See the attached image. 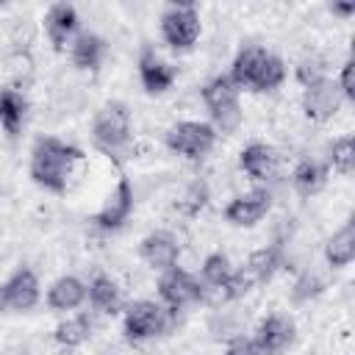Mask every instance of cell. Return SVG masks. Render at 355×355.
Listing matches in <instances>:
<instances>
[{"mask_svg":"<svg viewBox=\"0 0 355 355\" xmlns=\"http://www.w3.org/2000/svg\"><path fill=\"white\" fill-rule=\"evenodd\" d=\"M8 311V302H6V291H3V283H0V313Z\"/></svg>","mask_w":355,"mask_h":355,"instance_id":"cell-35","label":"cell"},{"mask_svg":"<svg viewBox=\"0 0 355 355\" xmlns=\"http://www.w3.org/2000/svg\"><path fill=\"white\" fill-rule=\"evenodd\" d=\"M130 136H133V128H130V111L125 103L111 100L97 108V114L92 119V141L103 153H108V155L122 153L130 144Z\"/></svg>","mask_w":355,"mask_h":355,"instance_id":"cell-3","label":"cell"},{"mask_svg":"<svg viewBox=\"0 0 355 355\" xmlns=\"http://www.w3.org/2000/svg\"><path fill=\"white\" fill-rule=\"evenodd\" d=\"M336 89L344 100H355V61H344L341 69H338V78H336Z\"/></svg>","mask_w":355,"mask_h":355,"instance_id":"cell-30","label":"cell"},{"mask_svg":"<svg viewBox=\"0 0 355 355\" xmlns=\"http://www.w3.org/2000/svg\"><path fill=\"white\" fill-rule=\"evenodd\" d=\"M216 144V130L211 122H197V119H183L166 130V147L189 161L205 158Z\"/></svg>","mask_w":355,"mask_h":355,"instance_id":"cell-5","label":"cell"},{"mask_svg":"<svg viewBox=\"0 0 355 355\" xmlns=\"http://www.w3.org/2000/svg\"><path fill=\"white\" fill-rule=\"evenodd\" d=\"M283 266V244L280 241H272L255 252H250L247 258V266L241 269L247 275V280L255 286V283H266L275 277V272Z\"/></svg>","mask_w":355,"mask_h":355,"instance_id":"cell-17","label":"cell"},{"mask_svg":"<svg viewBox=\"0 0 355 355\" xmlns=\"http://www.w3.org/2000/svg\"><path fill=\"white\" fill-rule=\"evenodd\" d=\"M158 297L169 311H180L191 302H205V286L191 272L172 266L169 272H161L158 277Z\"/></svg>","mask_w":355,"mask_h":355,"instance_id":"cell-7","label":"cell"},{"mask_svg":"<svg viewBox=\"0 0 355 355\" xmlns=\"http://www.w3.org/2000/svg\"><path fill=\"white\" fill-rule=\"evenodd\" d=\"M269 55L272 53L266 47H261V44L241 47L239 55L233 58V67H230V75H227L233 80V86L236 89H255V83H258V78H261Z\"/></svg>","mask_w":355,"mask_h":355,"instance_id":"cell-15","label":"cell"},{"mask_svg":"<svg viewBox=\"0 0 355 355\" xmlns=\"http://www.w3.org/2000/svg\"><path fill=\"white\" fill-rule=\"evenodd\" d=\"M69 55H72V64L78 69H97L105 58V39L97 36V33H78L69 44Z\"/></svg>","mask_w":355,"mask_h":355,"instance_id":"cell-23","label":"cell"},{"mask_svg":"<svg viewBox=\"0 0 355 355\" xmlns=\"http://www.w3.org/2000/svg\"><path fill=\"white\" fill-rule=\"evenodd\" d=\"M169 308H161L155 300H136L125 311V336L128 341H147L161 336L169 327Z\"/></svg>","mask_w":355,"mask_h":355,"instance_id":"cell-6","label":"cell"},{"mask_svg":"<svg viewBox=\"0 0 355 355\" xmlns=\"http://www.w3.org/2000/svg\"><path fill=\"white\" fill-rule=\"evenodd\" d=\"M161 36L175 50H191L200 39V11L191 3H172L161 14Z\"/></svg>","mask_w":355,"mask_h":355,"instance_id":"cell-4","label":"cell"},{"mask_svg":"<svg viewBox=\"0 0 355 355\" xmlns=\"http://www.w3.org/2000/svg\"><path fill=\"white\" fill-rule=\"evenodd\" d=\"M139 255H141V261H144L150 269H155V272H169L172 266H178L180 244H178V239H175L169 230H155V233H150V236L141 239Z\"/></svg>","mask_w":355,"mask_h":355,"instance_id":"cell-12","label":"cell"},{"mask_svg":"<svg viewBox=\"0 0 355 355\" xmlns=\"http://www.w3.org/2000/svg\"><path fill=\"white\" fill-rule=\"evenodd\" d=\"M322 288H324V283H322L316 275H302V277L294 283V291H291V294H294L297 302H305V300L316 297Z\"/></svg>","mask_w":355,"mask_h":355,"instance_id":"cell-31","label":"cell"},{"mask_svg":"<svg viewBox=\"0 0 355 355\" xmlns=\"http://www.w3.org/2000/svg\"><path fill=\"white\" fill-rule=\"evenodd\" d=\"M3 291H6V302H8V311H31L36 308L39 297H42V286H39V277L31 266H19L11 272V277L3 283Z\"/></svg>","mask_w":355,"mask_h":355,"instance_id":"cell-13","label":"cell"},{"mask_svg":"<svg viewBox=\"0 0 355 355\" xmlns=\"http://www.w3.org/2000/svg\"><path fill=\"white\" fill-rule=\"evenodd\" d=\"M205 202H208V186H205V183H191V186L186 189V194L178 200V208H180L183 214L194 216V214L202 211Z\"/></svg>","mask_w":355,"mask_h":355,"instance_id":"cell-29","label":"cell"},{"mask_svg":"<svg viewBox=\"0 0 355 355\" xmlns=\"http://www.w3.org/2000/svg\"><path fill=\"white\" fill-rule=\"evenodd\" d=\"M322 78H327V75H324V69H322L319 61H302V64L297 67V80H300L302 86H311V83H316V80H322Z\"/></svg>","mask_w":355,"mask_h":355,"instance_id":"cell-33","label":"cell"},{"mask_svg":"<svg viewBox=\"0 0 355 355\" xmlns=\"http://www.w3.org/2000/svg\"><path fill=\"white\" fill-rule=\"evenodd\" d=\"M86 302V283L75 275H61L47 288V305L53 311H75Z\"/></svg>","mask_w":355,"mask_h":355,"instance_id":"cell-19","label":"cell"},{"mask_svg":"<svg viewBox=\"0 0 355 355\" xmlns=\"http://www.w3.org/2000/svg\"><path fill=\"white\" fill-rule=\"evenodd\" d=\"M341 94L336 89V80L322 78L311 86H302V111L311 122H327L341 108Z\"/></svg>","mask_w":355,"mask_h":355,"instance_id":"cell-10","label":"cell"},{"mask_svg":"<svg viewBox=\"0 0 355 355\" xmlns=\"http://www.w3.org/2000/svg\"><path fill=\"white\" fill-rule=\"evenodd\" d=\"M283 80H286V64H283V58H277V55L272 53L252 92H272V89H277Z\"/></svg>","mask_w":355,"mask_h":355,"instance_id":"cell-28","label":"cell"},{"mask_svg":"<svg viewBox=\"0 0 355 355\" xmlns=\"http://www.w3.org/2000/svg\"><path fill=\"white\" fill-rule=\"evenodd\" d=\"M133 202H136V200H133V186H130V180H128V178H119L116 186H114V191L105 197L103 208L92 216V225H94L97 230H105V233L119 230V227L130 219Z\"/></svg>","mask_w":355,"mask_h":355,"instance_id":"cell-8","label":"cell"},{"mask_svg":"<svg viewBox=\"0 0 355 355\" xmlns=\"http://www.w3.org/2000/svg\"><path fill=\"white\" fill-rule=\"evenodd\" d=\"M208 114H211V128L216 133H233L241 125V103H239V89L227 75L211 78L202 92H200Z\"/></svg>","mask_w":355,"mask_h":355,"instance_id":"cell-2","label":"cell"},{"mask_svg":"<svg viewBox=\"0 0 355 355\" xmlns=\"http://www.w3.org/2000/svg\"><path fill=\"white\" fill-rule=\"evenodd\" d=\"M330 11L338 14V17H352L355 14V3H333Z\"/></svg>","mask_w":355,"mask_h":355,"instance_id":"cell-34","label":"cell"},{"mask_svg":"<svg viewBox=\"0 0 355 355\" xmlns=\"http://www.w3.org/2000/svg\"><path fill=\"white\" fill-rule=\"evenodd\" d=\"M25 116H28V100H25V94L17 92V89H11V86L0 89V125H3V130L8 136H17L19 128H22V122H25Z\"/></svg>","mask_w":355,"mask_h":355,"instance_id":"cell-24","label":"cell"},{"mask_svg":"<svg viewBox=\"0 0 355 355\" xmlns=\"http://www.w3.org/2000/svg\"><path fill=\"white\" fill-rule=\"evenodd\" d=\"M327 183V164L316 161V158H302L294 172H291V186L300 197H313L324 189Z\"/></svg>","mask_w":355,"mask_h":355,"instance_id":"cell-21","label":"cell"},{"mask_svg":"<svg viewBox=\"0 0 355 355\" xmlns=\"http://www.w3.org/2000/svg\"><path fill=\"white\" fill-rule=\"evenodd\" d=\"M78 28H80V19H78V11L67 3H55L47 8L44 14V33L50 39V44L55 50H64L67 44H72V39L78 36Z\"/></svg>","mask_w":355,"mask_h":355,"instance_id":"cell-16","label":"cell"},{"mask_svg":"<svg viewBox=\"0 0 355 355\" xmlns=\"http://www.w3.org/2000/svg\"><path fill=\"white\" fill-rule=\"evenodd\" d=\"M200 275H202V286L205 288H219L230 280L233 275V266H230V258L225 252H208L202 266H200Z\"/></svg>","mask_w":355,"mask_h":355,"instance_id":"cell-26","label":"cell"},{"mask_svg":"<svg viewBox=\"0 0 355 355\" xmlns=\"http://www.w3.org/2000/svg\"><path fill=\"white\" fill-rule=\"evenodd\" d=\"M355 258V222L347 219L324 244V261L333 266V269H344L349 266Z\"/></svg>","mask_w":355,"mask_h":355,"instance_id":"cell-22","label":"cell"},{"mask_svg":"<svg viewBox=\"0 0 355 355\" xmlns=\"http://www.w3.org/2000/svg\"><path fill=\"white\" fill-rule=\"evenodd\" d=\"M269 208H272V194H269V189H252V191H247V194L233 197V200L225 205L222 216H225V222H230V225H236V227H252V225H258V222L269 214Z\"/></svg>","mask_w":355,"mask_h":355,"instance_id":"cell-9","label":"cell"},{"mask_svg":"<svg viewBox=\"0 0 355 355\" xmlns=\"http://www.w3.org/2000/svg\"><path fill=\"white\" fill-rule=\"evenodd\" d=\"M239 166H241V172L250 175L252 180H266V178H272L275 169H277V153H275L269 144H263V141H252V144H247V147L241 150Z\"/></svg>","mask_w":355,"mask_h":355,"instance_id":"cell-18","label":"cell"},{"mask_svg":"<svg viewBox=\"0 0 355 355\" xmlns=\"http://www.w3.org/2000/svg\"><path fill=\"white\" fill-rule=\"evenodd\" d=\"M89 336H92V319H89V316H83V313H78V316H69V319L58 322V324H55V330H53V338H55L64 349H75V347L86 344V341H89Z\"/></svg>","mask_w":355,"mask_h":355,"instance_id":"cell-25","label":"cell"},{"mask_svg":"<svg viewBox=\"0 0 355 355\" xmlns=\"http://www.w3.org/2000/svg\"><path fill=\"white\" fill-rule=\"evenodd\" d=\"M330 166L338 175H349L355 166V139L352 136H341L330 144Z\"/></svg>","mask_w":355,"mask_h":355,"instance_id":"cell-27","label":"cell"},{"mask_svg":"<svg viewBox=\"0 0 355 355\" xmlns=\"http://www.w3.org/2000/svg\"><path fill=\"white\" fill-rule=\"evenodd\" d=\"M86 300L92 302L94 311L108 313V316L119 313V308H122V291H119L116 280H111L108 275H94V277L89 280V286H86Z\"/></svg>","mask_w":355,"mask_h":355,"instance_id":"cell-20","label":"cell"},{"mask_svg":"<svg viewBox=\"0 0 355 355\" xmlns=\"http://www.w3.org/2000/svg\"><path fill=\"white\" fill-rule=\"evenodd\" d=\"M252 338H255V344L261 347L263 355H283V352L294 344L297 327H294V322H291L288 316H283V313H269V316L258 324V330H255Z\"/></svg>","mask_w":355,"mask_h":355,"instance_id":"cell-11","label":"cell"},{"mask_svg":"<svg viewBox=\"0 0 355 355\" xmlns=\"http://www.w3.org/2000/svg\"><path fill=\"white\" fill-rule=\"evenodd\" d=\"M225 355H263V352H261V347L255 344V338H250V336H236V338L227 341Z\"/></svg>","mask_w":355,"mask_h":355,"instance_id":"cell-32","label":"cell"},{"mask_svg":"<svg viewBox=\"0 0 355 355\" xmlns=\"http://www.w3.org/2000/svg\"><path fill=\"white\" fill-rule=\"evenodd\" d=\"M136 67H139V80H141V86H144L147 94H164V92H169L172 83H175V78H178L175 67L166 64L164 58H158V53L150 44L141 47Z\"/></svg>","mask_w":355,"mask_h":355,"instance_id":"cell-14","label":"cell"},{"mask_svg":"<svg viewBox=\"0 0 355 355\" xmlns=\"http://www.w3.org/2000/svg\"><path fill=\"white\" fill-rule=\"evenodd\" d=\"M80 158H83L80 147L61 141L55 136H42V139H36V144L31 150V178L44 191L64 194L69 175Z\"/></svg>","mask_w":355,"mask_h":355,"instance_id":"cell-1","label":"cell"}]
</instances>
